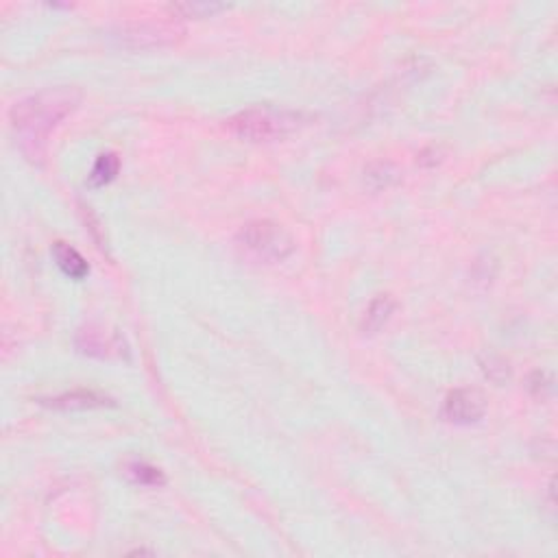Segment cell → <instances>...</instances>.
<instances>
[{
    "mask_svg": "<svg viewBox=\"0 0 558 558\" xmlns=\"http://www.w3.org/2000/svg\"><path fill=\"white\" fill-rule=\"evenodd\" d=\"M118 171H120L118 156H116V153H103V156H98L96 162H94L90 177H88V184H90L92 187L111 184V181L118 177Z\"/></svg>",
    "mask_w": 558,
    "mask_h": 558,
    "instance_id": "obj_10",
    "label": "cell"
},
{
    "mask_svg": "<svg viewBox=\"0 0 558 558\" xmlns=\"http://www.w3.org/2000/svg\"><path fill=\"white\" fill-rule=\"evenodd\" d=\"M42 403L55 408V410H92V408L111 406V400L94 391H73L53 397V400H44Z\"/></svg>",
    "mask_w": 558,
    "mask_h": 558,
    "instance_id": "obj_7",
    "label": "cell"
},
{
    "mask_svg": "<svg viewBox=\"0 0 558 558\" xmlns=\"http://www.w3.org/2000/svg\"><path fill=\"white\" fill-rule=\"evenodd\" d=\"M79 103H81V90L70 86L46 88V90L13 103V107L9 110V120L16 131L22 153L31 162L44 159L50 131L64 118H68L77 110Z\"/></svg>",
    "mask_w": 558,
    "mask_h": 558,
    "instance_id": "obj_1",
    "label": "cell"
},
{
    "mask_svg": "<svg viewBox=\"0 0 558 558\" xmlns=\"http://www.w3.org/2000/svg\"><path fill=\"white\" fill-rule=\"evenodd\" d=\"M184 27L177 22H134V25L120 27L116 40L126 49H159V46L175 44L184 37Z\"/></svg>",
    "mask_w": 558,
    "mask_h": 558,
    "instance_id": "obj_4",
    "label": "cell"
},
{
    "mask_svg": "<svg viewBox=\"0 0 558 558\" xmlns=\"http://www.w3.org/2000/svg\"><path fill=\"white\" fill-rule=\"evenodd\" d=\"M486 401L485 395L476 388H458L447 395L443 403V417L449 424L471 425L485 417Z\"/></svg>",
    "mask_w": 558,
    "mask_h": 558,
    "instance_id": "obj_5",
    "label": "cell"
},
{
    "mask_svg": "<svg viewBox=\"0 0 558 558\" xmlns=\"http://www.w3.org/2000/svg\"><path fill=\"white\" fill-rule=\"evenodd\" d=\"M53 256L59 269H62L64 275H68L70 279H83L90 273V264L86 262V257H83L77 248L70 247L68 242H55Z\"/></svg>",
    "mask_w": 558,
    "mask_h": 558,
    "instance_id": "obj_9",
    "label": "cell"
},
{
    "mask_svg": "<svg viewBox=\"0 0 558 558\" xmlns=\"http://www.w3.org/2000/svg\"><path fill=\"white\" fill-rule=\"evenodd\" d=\"M125 473L129 476V480L135 482V485H142V486H164L166 485V476H164L162 469L149 465V462H142V461L126 462Z\"/></svg>",
    "mask_w": 558,
    "mask_h": 558,
    "instance_id": "obj_11",
    "label": "cell"
},
{
    "mask_svg": "<svg viewBox=\"0 0 558 558\" xmlns=\"http://www.w3.org/2000/svg\"><path fill=\"white\" fill-rule=\"evenodd\" d=\"M225 9H229V4H223V3H199V0H195V3H177V4H172L171 11L177 13V16H180V18H210V16H214V13L225 11Z\"/></svg>",
    "mask_w": 558,
    "mask_h": 558,
    "instance_id": "obj_12",
    "label": "cell"
},
{
    "mask_svg": "<svg viewBox=\"0 0 558 558\" xmlns=\"http://www.w3.org/2000/svg\"><path fill=\"white\" fill-rule=\"evenodd\" d=\"M77 347L81 354L94 355V358H110V355H120L123 354V347H120L118 336H105V332L98 330V327L88 325L83 327L77 334Z\"/></svg>",
    "mask_w": 558,
    "mask_h": 558,
    "instance_id": "obj_6",
    "label": "cell"
},
{
    "mask_svg": "<svg viewBox=\"0 0 558 558\" xmlns=\"http://www.w3.org/2000/svg\"><path fill=\"white\" fill-rule=\"evenodd\" d=\"M238 242L262 262H281L293 256L294 241L273 220H251L238 232Z\"/></svg>",
    "mask_w": 558,
    "mask_h": 558,
    "instance_id": "obj_3",
    "label": "cell"
},
{
    "mask_svg": "<svg viewBox=\"0 0 558 558\" xmlns=\"http://www.w3.org/2000/svg\"><path fill=\"white\" fill-rule=\"evenodd\" d=\"M308 123L302 111L278 110V107H251L238 111L227 120V129L247 142H275L293 135Z\"/></svg>",
    "mask_w": 558,
    "mask_h": 558,
    "instance_id": "obj_2",
    "label": "cell"
},
{
    "mask_svg": "<svg viewBox=\"0 0 558 558\" xmlns=\"http://www.w3.org/2000/svg\"><path fill=\"white\" fill-rule=\"evenodd\" d=\"M364 175H367V180L371 181V186L375 187V190H379V187L393 186L397 180H400V172H397V168L388 162L371 164Z\"/></svg>",
    "mask_w": 558,
    "mask_h": 558,
    "instance_id": "obj_13",
    "label": "cell"
},
{
    "mask_svg": "<svg viewBox=\"0 0 558 558\" xmlns=\"http://www.w3.org/2000/svg\"><path fill=\"white\" fill-rule=\"evenodd\" d=\"M395 299L391 297V294H379V297H375L371 303H369L367 312H364L363 321H360V330H363V334H375V332L382 330L384 325L388 323V318H391V314L395 312Z\"/></svg>",
    "mask_w": 558,
    "mask_h": 558,
    "instance_id": "obj_8",
    "label": "cell"
}]
</instances>
